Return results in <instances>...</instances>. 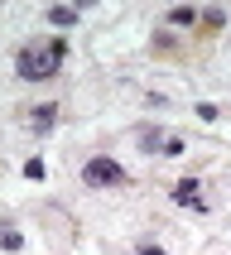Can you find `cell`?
Here are the masks:
<instances>
[{
    "label": "cell",
    "mask_w": 231,
    "mask_h": 255,
    "mask_svg": "<svg viewBox=\"0 0 231 255\" xmlns=\"http://www.w3.org/2000/svg\"><path fill=\"white\" fill-rule=\"evenodd\" d=\"M173 154H183V140H178V135H169V140H164V159H173Z\"/></svg>",
    "instance_id": "cell-8"
},
{
    "label": "cell",
    "mask_w": 231,
    "mask_h": 255,
    "mask_svg": "<svg viewBox=\"0 0 231 255\" xmlns=\"http://www.w3.org/2000/svg\"><path fill=\"white\" fill-rule=\"evenodd\" d=\"M19 246H24L19 231H14V227H0V251H19Z\"/></svg>",
    "instance_id": "cell-7"
},
{
    "label": "cell",
    "mask_w": 231,
    "mask_h": 255,
    "mask_svg": "<svg viewBox=\"0 0 231 255\" xmlns=\"http://www.w3.org/2000/svg\"><path fill=\"white\" fill-rule=\"evenodd\" d=\"M169 24H198V10H193V5H173V10H169Z\"/></svg>",
    "instance_id": "cell-5"
},
{
    "label": "cell",
    "mask_w": 231,
    "mask_h": 255,
    "mask_svg": "<svg viewBox=\"0 0 231 255\" xmlns=\"http://www.w3.org/2000/svg\"><path fill=\"white\" fill-rule=\"evenodd\" d=\"M173 198L183 202V207H202V188H198V178H183V183L173 188Z\"/></svg>",
    "instance_id": "cell-3"
},
{
    "label": "cell",
    "mask_w": 231,
    "mask_h": 255,
    "mask_svg": "<svg viewBox=\"0 0 231 255\" xmlns=\"http://www.w3.org/2000/svg\"><path fill=\"white\" fill-rule=\"evenodd\" d=\"M48 19H53L58 29H68V24H77V10H72V5H58V10H48Z\"/></svg>",
    "instance_id": "cell-6"
},
{
    "label": "cell",
    "mask_w": 231,
    "mask_h": 255,
    "mask_svg": "<svg viewBox=\"0 0 231 255\" xmlns=\"http://www.w3.org/2000/svg\"><path fill=\"white\" fill-rule=\"evenodd\" d=\"M29 116H34L29 126H34V130H39V135H43V130H53V121H58V106H53V101H48V106H34V111H29Z\"/></svg>",
    "instance_id": "cell-4"
},
{
    "label": "cell",
    "mask_w": 231,
    "mask_h": 255,
    "mask_svg": "<svg viewBox=\"0 0 231 255\" xmlns=\"http://www.w3.org/2000/svg\"><path fill=\"white\" fill-rule=\"evenodd\" d=\"M63 53H68V39H48L43 48H39V43L19 48V58H14L19 82H48V77L58 72V63H63Z\"/></svg>",
    "instance_id": "cell-1"
},
{
    "label": "cell",
    "mask_w": 231,
    "mask_h": 255,
    "mask_svg": "<svg viewBox=\"0 0 231 255\" xmlns=\"http://www.w3.org/2000/svg\"><path fill=\"white\" fill-rule=\"evenodd\" d=\"M82 183L87 188H120V183H125V169H120L111 154H92L82 164Z\"/></svg>",
    "instance_id": "cell-2"
}]
</instances>
